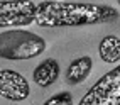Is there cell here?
<instances>
[{
	"label": "cell",
	"instance_id": "cell-1",
	"mask_svg": "<svg viewBox=\"0 0 120 105\" xmlns=\"http://www.w3.org/2000/svg\"><path fill=\"white\" fill-rule=\"evenodd\" d=\"M117 19L118 10L110 5L44 0L37 4L34 22L39 27H81L110 24Z\"/></svg>",
	"mask_w": 120,
	"mask_h": 105
},
{
	"label": "cell",
	"instance_id": "cell-2",
	"mask_svg": "<svg viewBox=\"0 0 120 105\" xmlns=\"http://www.w3.org/2000/svg\"><path fill=\"white\" fill-rule=\"evenodd\" d=\"M46 51V39L27 29H9L0 32V58L10 61L32 59Z\"/></svg>",
	"mask_w": 120,
	"mask_h": 105
},
{
	"label": "cell",
	"instance_id": "cell-3",
	"mask_svg": "<svg viewBox=\"0 0 120 105\" xmlns=\"http://www.w3.org/2000/svg\"><path fill=\"white\" fill-rule=\"evenodd\" d=\"M78 105H120V64L91 85Z\"/></svg>",
	"mask_w": 120,
	"mask_h": 105
},
{
	"label": "cell",
	"instance_id": "cell-4",
	"mask_svg": "<svg viewBox=\"0 0 120 105\" xmlns=\"http://www.w3.org/2000/svg\"><path fill=\"white\" fill-rule=\"evenodd\" d=\"M37 4L32 0H0V27H22L36 20Z\"/></svg>",
	"mask_w": 120,
	"mask_h": 105
},
{
	"label": "cell",
	"instance_id": "cell-5",
	"mask_svg": "<svg viewBox=\"0 0 120 105\" xmlns=\"http://www.w3.org/2000/svg\"><path fill=\"white\" fill-rule=\"evenodd\" d=\"M30 95L26 76L14 70H0V97L10 102H22Z\"/></svg>",
	"mask_w": 120,
	"mask_h": 105
},
{
	"label": "cell",
	"instance_id": "cell-6",
	"mask_svg": "<svg viewBox=\"0 0 120 105\" xmlns=\"http://www.w3.org/2000/svg\"><path fill=\"white\" fill-rule=\"evenodd\" d=\"M61 73V68H59V63L56 61L54 58H47L44 61H41L34 68L32 71V82L42 88L51 86L52 83H56V80L59 78Z\"/></svg>",
	"mask_w": 120,
	"mask_h": 105
},
{
	"label": "cell",
	"instance_id": "cell-7",
	"mask_svg": "<svg viewBox=\"0 0 120 105\" xmlns=\"http://www.w3.org/2000/svg\"><path fill=\"white\" fill-rule=\"evenodd\" d=\"M93 70V59L91 56H79L69 63L66 70V83L68 85H79L90 76Z\"/></svg>",
	"mask_w": 120,
	"mask_h": 105
},
{
	"label": "cell",
	"instance_id": "cell-8",
	"mask_svg": "<svg viewBox=\"0 0 120 105\" xmlns=\"http://www.w3.org/2000/svg\"><path fill=\"white\" fill-rule=\"evenodd\" d=\"M98 54L108 64L118 63L120 61V37H117L113 34L105 36L98 44Z\"/></svg>",
	"mask_w": 120,
	"mask_h": 105
},
{
	"label": "cell",
	"instance_id": "cell-9",
	"mask_svg": "<svg viewBox=\"0 0 120 105\" xmlns=\"http://www.w3.org/2000/svg\"><path fill=\"white\" fill-rule=\"evenodd\" d=\"M42 105H73V95L69 92H59L49 97Z\"/></svg>",
	"mask_w": 120,
	"mask_h": 105
},
{
	"label": "cell",
	"instance_id": "cell-10",
	"mask_svg": "<svg viewBox=\"0 0 120 105\" xmlns=\"http://www.w3.org/2000/svg\"><path fill=\"white\" fill-rule=\"evenodd\" d=\"M117 4H118V5H120V0H117Z\"/></svg>",
	"mask_w": 120,
	"mask_h": 105
}]
</instances>
